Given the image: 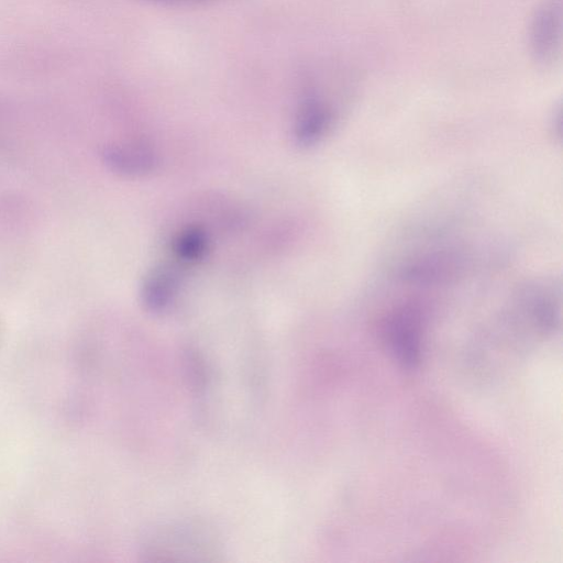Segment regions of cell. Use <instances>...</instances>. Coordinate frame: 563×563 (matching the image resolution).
<instances>
[{
	"label": "cell",
	"mask_w": 563,
	"mask_h": 563,
	"mask_svg": "<svg viewBox=\"0 0 563 563\" xmlns=\"http://www.w3.org/2000/svg\"><path fill=\"white\" fill-rule=\"evenodd\" d=\"M424 312L408 300L391 308L382 321V335L394 357L406 368H416L422 355Z\"/></svg>",
	"instance_id": "1"
},
{
	"label": "cell",
	"mask_w": 563,
	"mask_h": 563,
	"mask_svg": "<svg viewBox=\"0 0 563 563\" xmlns=\"http://www.w3.org/2000/svg\"><path fill=\"white\" fill-rule=\"evenodd\" d=\"M530 45L537 62L548 64L555 59L561 46V5L558 0H547L537 9Z\"/></svg>",
	"instance_id": "2"
},
{
	"label": "cell",
	"mask_w": 563,
	"mask_h": 563,
	"mask_svg": "<svg viewBox=\"0 0 563 563\" xmlns=\"http://www.w3.org/2000/svg\"><path fill=\"white\" fill-rule=\"evenodd\" d=\"M106 166L122 176H143L151 173L157 158L154 151L140 142L117 143L106 146L101 153Z\"/></svg>",
	"instance_id": "3"
},
{
	"label": "cell",
	"mask_w": 563,
	"mask_h": 563,
	"mask_svg": "<svg viewBox=\"0 0 563 563\" xmlns=\"http://www.w3.org/2000/svg\"><path fill=\"white\" fill-rule=\"evenodd\" d=\"M333 121L332 110L317 98H308L298 111L294 128L296 143L301 146L317 144L329 131Z\"/></svg>",
	"instance_id": "4"
},
{
	"label": "cell",
	"mask_w": 563,
	"mask_h": 563,
	"mask_svg": "<svg viewBox=\"0 0 563 563\" xmlns=\"http://www.w3.org/2000/svg\"><path fill=\"white\" fill-rule=\"evenodd\" d=\"M179 274L170 266H158L152 269L142 284L141 298L148 311H165L177 297Z\"/></svg>",
	"instance_id": "5"
},
{
	"label": "cell",
	"mask_w": 563,
	"mask_h": 563,
	"mask_svg": "<svg viewBox=\"0 0 563 563\" xmlns=\"http://www.w3.org/2000/svg\"><path fill=\"white\" fill-rule=\"evenodd\" d=\"M208 245L206 231L199 227H189L177 234L173 251L179 261L192 263L205 256Z\"/></svg>",
	"instance_id": "6"
}]
</instances>
